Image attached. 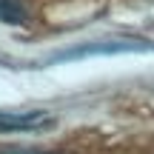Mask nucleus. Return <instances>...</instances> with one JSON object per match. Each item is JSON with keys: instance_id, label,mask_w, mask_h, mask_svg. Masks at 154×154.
<instances>
[{"instance_id": "nucleus-1", "label": "nucleus", "mask_w": 154, "mask_h": 154, "mask_svg": "<svg viewBox=\"0 0 154 154\" xmlns=\"http://www.w3.org/2000/svg\"><path fill=\"white\" fill-rule=\"evenodd\" d=\"M46 114L43 111H29V114H9V111H0V131H34L40 126H49L43 123Z\"/></svg>"}, {"instance_id": "nucleus-2", "label": "nucleus", "mask_w": 154, "mask_h": 154, "mask_svg": "<svg viewBox=\"0 0 154 154\" xmlns=\"http://www.w3.org/2000/svg\"><path fill=\"white\" fill-rule=\"evenodd\" d=\"M0 23L26 26V23H29V6H26V0H0Z\"/></svg>"}, {"instance_id": "nucleus-3", "label": "nucleus", "mask_w": 154, "mask_h": 154, "mask_svg": "<svg viewBox=\"0 0 154 154\" xmlns=\"http://www.w3.org/2000/svg\"><path fill=\"white\" fill-rule=\"evenodd\" d=\"M0 154H34V151H26V149H3Z\"/></svg>"}]
</instances>
